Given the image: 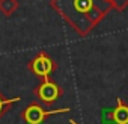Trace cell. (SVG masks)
Wrapping results in <instances>:
<instances>
[{"label":"cell","instance_id":"6","mask_svg":"<svg viewBox=\"0 0 128 124\" xmlns=\"http://www.w3.org/2000/svg\"><path fill=\"white\" fill-rule=\"evenodd\" d=\"M18 0H0V12L5 17H11L18 9Z\"/></svg>","mask_w":128,"mask_h":124},{"label":"cell","instance_id":"4","mask_svg":"<svg viewBox=\"0 0 128 124\" xmlns=\"http://www.w3.org/2000/svg\"><path fill=\"white\" fill-rule=\"evenodd\" d=\"M27 68L38 77L41 79H48L50 74L53 71H56L57 68V64L51 59V56H48L44 50L39 51L33 59L29 60V64H27Z\"/></svg>","mask_w":128,"mask_h":124},{"label":"cell","instance_id":"5","mask_svg":"<svg viewBox=\"0 0 128 124\" xmlns=\"http://www.w3.org/2000/svg\"><path fill=\"white\" fill-rule=\"evenodd\" d=\"M110 116L116 124H128V104L118 98V104L110 112Z\"/></svg>","mask_w":128,"mask_h":124},{"label":"cell","instance_id":"7","mask_svg":"<svg viewBox=\"0 0 128 124\" xmlns=\"http://www.w3.org/2000/svg\"><path fill=\"white\" fill-rule=\"evenodd\" d=\"M21 98L20 97H14V98H6L5 95H3V92L0 91V118H2L15 103H18Z\"/></svg>","mask_w":128,"mask_h":124},{"label":"cell","instance_id":"3","mask_svg":"<svg viewBox=\"0 0 128 124\" xmlns=\"http://www.w3.org/2000/svg\"><path fill=\"white\" fill-rule=\"evenodd\" d=\"M33 94L45 106H53L59 98H62L63 88L59 83L50 80V77H48V79H42V82L39 85H36V88L33 89Z\"/></svg>","mask_w":128,"mask_h":124},{"label":"cell","instance_id":"8","mask_svg":"<svg viewBox=\"0 0 128 124\" xmlns=\"http://www.w3.org/2000/svg\"><path fill=\"white\" fill-rule=\"evenodd\" d=\"M108 2L112 3L113 9H116V11H119V12H122V11L128 6V0H108Z\"/></svg>","mask_w":128,"mask_h":124},{"label":"cell","instance_id":"1","mask_svg":"<svg viewBox=\"0 0 128 124\" xmlns=\"http://www.w3.org/2000/svg\"><path fill=\"white\" fill-rule=\"evenodd\" d=\"M50 6L78 36H88L113 9L108 0H50Z\"/></svg>","mask_w":128,"mask_h":124},{"label":"cell","instance_id":"9","mask_svg":"<svg viewBox=\"0 0 128 124\" xmlns=\"http://www.w3.org/2000/svg\"><path fill=\"white\" fill-rule=\"evenodd\" d=\"M70 124H77V122H76L74 119H70Z\"/></svg>","mask_w":128,"mask_h":124},{"label":"cell","instance_id":"2","mask_svg":"<svg viewBox=\"0 0 128 124\" xmlns=\"http://www.w3.org/2000/svg\"><path fill=\"white\" fill-rule=\"evenodd\" d=\"M70 110H71L70 107H62V109H56V110H45L41 104L30 103L21 110V118L24 119L26 124H44V121L48 116L57 115V113H68Z\"/></svg>","mask_w":128,"mask_h":124}]
</instances>
